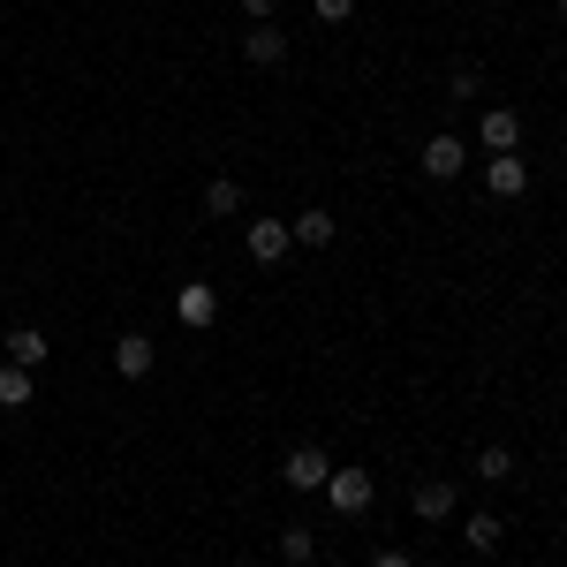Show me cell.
I'll use <instances>...</instances> for the list:
<instances>
[{
	"label": "cell",
	"instance_id": "6",
	"mask_svg": "<svg viewBox=\"0 0 567 567\" xmlns=\"http://www.w3.org/2000/svg\"><path fill=\"white\" fill-rule=\"evenodd\" d=\"M484 189H492V197H523L529 189L523 152H492V159H484Z\"/></svg>",
	"mask_w": 567,
	"mask_h": 567
},
{
	"label": "cell",
	"instance_id": "3",
	"mask_svg": "<svg viewBox=\"0 0 567 567\" xmlns=\"http://www.w3.org/2000/svg\"><path fill=\"white\" fill-rule=\"evenodd\" d=\"M243 243H250V258H258V265H280L288 250H296L288 219H250V227H243Z\"/></svg>",
	"mask_w": 567,
	"mask_h": 567
},
{
	"label": "cell",
	"instance_id": "7",
	"mask_svg": "<svg viewBox=\"0 0 567 567\" xmlns=\"http://www.w3.org/2000/svg\"><path fill=\"white\" fill-rule=\"evenodd\" d=\"M175 318L189 326V333H205V326L219 318V288H205V280H189V288L175 296Z\"/></svg>",
	"mask_w": 567,
	"mask_h": 567
},
{
	"label": "cell",
	"instance_id": "10",
	"mask_svg": "<svg viewBox=\"0 0 567 567\" xmlns=\"http://www.w3.org/2000/svg\"><path fill=\"white\" fill-rule=\"evenodd\" d=\"M152 363H159V349H152V333H122V341H114V371H122V379H144Z\"/></svg>",
	"mask_w": 567,
	"mask_h": 567
},
{
	"label": "cell",
	"instance_id": "5",
	"mask_svg": "<svg viewBox=\"0 0 567 567\" xmlns=\"http://www.w3.org/2000/svg\"><path fill=\"white\" fill-rule=\"evenodd\" d=\"M243 61H250V69H280V61H288V31H280V23H250V31H243Z\"/></svg>",
	"mask_w": 567,
	"mask_h": 567
},
{
	"label": "cell",
	"instance_id": "18",
	"mask_svg": "<svg viewBox=\"0 0 567 567\" xmlns=\"http://www.w3.org/2000/svg\"><path fill=\"white\" fill-rule=\"evenodd\" d=\"M446 91H454V99H477V91H484V76H477V69H470V61H462V69L446 76Z\"/></svg>",
	"mask_w": 567,
	"mask_h": 567
},
{
	"label": "cell",
	"instance_id": "17",
	"mask_svg": "<svg viewBox=\"0 0 567 567\" xmlns=\"http://www.w3.org/2000/svg\"><path fill=\"white\" fill-rule=\"evenodd\" d=\"M477 477L484 484H507V477H515V454H507V446H484V454H477Z\"/></svg>",
	"mask_w": 567,
	"mask_h": 567
},
{
	"label": "cell",
	"instance_id": "1",
	"mask_svg": "<svg viewBox=\"0 0 567 567\" xmlns=\"http://www.w3.org/2000/svg\"><path fill=\"white\" fill-rule=\"evenodd\" d=\"M326 477H333V454H326V446H296V454L280 462V484H288V492H326Z\"/></svg>",
	"mask_w": 567,
	"mask_h": 567
},
{
	"label": "cell",
	"instance_id": "2",
	"mask_svg": "<svg viewBox=\"0 0 567 567\" xmlns=\"http://www.w3.org/2000/svg\"><path fill=\"white\" fill-rule=\"evenodd\" d=\"M326 499H333V515H363L379 499V484H371V470H333L326 477Z\"/></svg>",
	"mask_w": 567,
	"mask_h": 567
},
{
	"label": "cell",
	"instance_id": "12",
	"mask_svg": "<svg viewBox=\"0 0 567 567\" xmlns=\"http://www.w3.org/2000/svg\"><path fill=\"white\" fill-rule=\"evenodd\" d=\"M523 144V122L507 106H484V152H515Z\"/></svg>",
	"mask_w": 567,
	"mask_h": 567
},
{
	"label": "cell",
	"instance_id": "11",
	"mask_svg": "<svg viewBox=\"0 0 567 567\" xmlns=\"http://www.w3.org/2000/svg\"><path fill=\"white\" fill-rule=\"evenodd\" d=\"M288 235H296V243H303V250H326V243H333V235H341V219L326 213V205H310L303 219H288Z\"/></svg>",
	"mask_w": 567,
	"mask_h": 567
},
{
	"label": "cell",
	"instance_id": "19",
	"mask_svg": "<svg viewBox=\"0 0 567 567\" xmlns=\"http://www.w3.org/2000/svg\"><path fill=\"white\" fill-rule=\"evenodd\" d=\"M310 8H318L326 23H349V16H355V0H310Z\"/></svg>",
	"mask_w": 567,
	"mask_h": 567
},
{
	"label": "cell",
	"instance_id": "14",
	"mask_svg": "<svg viewBox=\"0 0 567 567\" xmlns=\"http://www.w3.org/2000/svg\"><path fill=\"white\" fill-rule=\"evenodd\" d=\"M0 409H31V371L0 355Z\"/></svg>",
	"mask_w": 567,
	"mask_h": 567
},
{
	"label": "cell",
	"instance_id": "15",
	"mask_svg": "<svg viewBox=\"0 0 567 567\" xmlns=\"http://www.w3.org/2000/svg\"><path fill=\"white\" fill-rule=\"evenodd\" d=\"M499 537H507V523H499V515H470V523H462V545H470V553H492Z\"/></svg>",
	"mask_w": 567,
	"mask_h": 567
},
{
	"label": "cell",
	"instance_id": "22",
	"mask_svg": "<svg viewBox=\"0 0 567 567\" xmlns=\"http://www.w3.org/2000/svg\"><path fill=\"white\" fill-rule=\"evenodd\" d=\"M560 23H567V0H560Z\"/></svg>",
	"mask_w": 567,
	"mask_h": 567
},
{
	"label": "cell",
	"instance_id": "9",
	"mask_svg": "<svg viewBox=\"0 0 567 567\" xmlns=\"http://www.w3.org/2000/svg\"><path fill=\"white\" fill-rule=\"evenodd\" d=\"M0 355H8V363H23V371H39L45 355H53V341H45L39 326H16V333L0 341Z\"/></svg>",
	"mask_w": 567,
	"mask_h": 567
},
{
	"label": "cell",
	"instance_id": "4",
	"mask_svg": "<svg viewBox=\"0 0 567 567\" xmlns=\"http://www.w3.org/2000/svg\"><path fill=\"white\" fill-rule=\"evenodd\" d=\"M462 167H470V144H462V136H446V130L424 136V175L432 182H454Z\"/></svg>",
	"mask_w": 567,
	"mask_h": 567
},
{
	"label": "cell",
	"instance_id": "13",
	"mask_svg": "<svg viewBox=\"0 0 567 567\" xmlns=\"http://www.w3.org/2000/svg\"><path fill=\"white\" fill-rule=\"evenodd\" d=\"M205 213H213V219H235V213H243V182H235V175H213V182H205Z\"/></svg>",
	"mask_w": 567,
	"mask_h": 567
},
{
	"label": "cell",
	"instance_id": "21",
	"mask_svg": "<svg viewBox=\"0 0 567 567\" xmlns=\"http://www.w3.org/2000/svg\"><path fill=\"white\" fill-rule=\"evenodd\" d=\"M371 567H416V560H409V553H379Z\"/></svg>",
	"mask_w": 567,
	"mask_h": 567
},
{
	"label": "cell",
	"instance_id": "16",
	"mask_svg": "<svg viewBox=\"0 0 567 567\" xmlns=\"http://www.w3.org/2000/svg\"><path fill=\"white\" fill-rule=\"evenodd\" d=\"M280 560H288V567H310V560H318V537H310L303 523H296V529H280Z\"/></svg>",
	"mask_w": 567,
	"mask_h": 567
},
{
	"label": "cell",
	"instance_id": "20",
	"mask_svg": "<svg viewBox=\"0 0 567 567\" xmlns=\"http://www.w3.org/2000/svg\"><path fill=\"white\" fill-rule=\"evenodd\" d=\"M243 16H250V23H272V0H243Z\"/></svg>",
	"mask_w": 567,
	"mask_h": 567
},
{
	"label": "cell",
	"instance_id": "8",
	"mask_svg": "<svg viewBox=\"0 0 567 567\" xmlns=\"http://www.w3.org/2000/svg\"><path fill=\"white\" fill-rule=\"evenodd\" d=\"M409 507H416V523H446V515H454V484H446V477H424L416 492H409Z\"/></svg>",
	"mask_w": 567,
	"mask_h": 567
}]
</instances>
